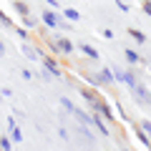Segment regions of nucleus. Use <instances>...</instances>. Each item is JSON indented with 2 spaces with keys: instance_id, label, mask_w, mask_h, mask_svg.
Returning <instances> with one entry per match:
<instances>
[{
  "instance_id": "obj_3",
  "label": "nucleus",
  "mask_w": 151,
  "mask_h": 151,
  "mask_svg": "<svg viewBox=\"0 0 151 151\" xmlns=\"http://www.w3.org/2000/svg\"><path fill=\"white\" fill-rule=\"evenodd\" d=\"M43 23H45L48 28H55V25L60 23V15H58V13H53V10H45V13H43Z\"/></svg>"
},
{
  "instance_id": "obj_5",
  "label": "nucleus",
  "mask_w": 151,
  "mask_h": 151,
  "mask_svg": "<svg viewBox=\"0 0 151 151\" xmlns=\"http://www.w3.org/2000/svg\"><path fill=\"white\" fill-rule=\"evenodd\" d=\"M55 45H58V53H65V55L73 50V45H70L68 38H55Z\"/></svg>"
},
{
  "instance_id": "obj_4",
  "label": "nucleus",
  "mask_w": 151,
  "mask_h": 151,
  "mask_svg": "<svg viewBox=\"0 0 151 151\" xmlns=\"http://www.w3.org/2000/svg\"><path fill=\"white\" fill-rule=\"evenodd\" d=\"M88 124H93L98 131H101V134H108V126L101 121V113H93V116H88Z\"/></svg>"
},
{
  "instance_id": "obj_11",
  "label": "nucleus",
  "mask_w": 151,
  "mask_h": 151,
  "mask_svg": "<svg viewBox=\"0 0 151 151\" xmlns=\"http://www.w3.org/2000/svg\"><path fill=\"white\" fill-rule=\"evenodd\" d=\"M126 58H129L131 63H141V55L136 53V50H131V48H126Z\"/></svg>"
},
{
  "instance_id": "obj_22",
  "label": "nucleus",
  "mask_w": 151,
  "mask_h": 151,
  "mask_svg": "<svg viewBox=\"0 0 151 151\" xmlns=\"http://www.w3.org/2000/svg\"><path fill=\"white\" fill-rule=\"evenodd\" d=\"M149 141H151V136H149ZM149 146H151V144H149Z\"/></svg>"
},
{
  "instance_id": "obj_13",
  "label": "nucleus",
  "mask_w": 151,
  "mask_h": 151,
  "mask_svg": "<svg viewBox=\"0 0 151 151\" xmlns=\"http://www.w3.org/2000/svg\"><path fill=\"white\" fill-rule=\"evenodd\" d=\"M0 149H3V151H10V139L0 136Z\"/></svg>"
},
{
  "instance_id": "obj_21",
  "label": "nucleus",
  "mask_w": 151,
  "mask_h": 151,
  "mask_svg": "<svg viewBox=\"0 0 151 151\" xmlns=\"http://www.w3.org/2000/svg\"><path fill=\"white\" fill-rule=\"evenodd\" d=\"M3 53H5V45H3V40H0V55H3Z\"/></svg>"
},
{
  "instance_id": "obj_2",
  "label": "nucleus",
  "mask_w": 151,
  "mask_h": 151,
  "mask_svg": "<svg viewBox=\"0 0 151 151\" xmlns=\"http://www.w3.org/2000/svg\"><path fill=\"white\" fill-rule=\"evenodd\" d=\"M78 91H81V96H83V98H86V101H88V103H91V106H93V103H96V101H98V98H101V96H98V93H96V91H93V88H88V86H81V88H78Z\"/></svg>"
},
{
  "instance_id": "obj_10",
  "label": "nucleus",
  "mask_w": 151,
  "mask_h": 151,
  "mask_svg": "<svg viewBox=\"0 0 151 151\" xmlns=\"http://www.w3.org/2000/svg\"><path fill=\"white\" fill-rule=\"evenodd\" d=\"M63 15H65V18H70V20H81V13H78V10H73V8H65V10H63Z\"/></svg>"
},
{
  "instance_id": "obj_9",
  "label": "nucleus",
  "mask_w": 151,
  "mask_h": 151,
  "mask_svg": "<svg viewBox=\"0 0 151 151\" xmlns=\"http://www.w3.org/2000/svg\"><path fill=\"white\" fill-rule=\"evenodd\" d=\"M101 83H113V70L101 68Z\"/></svg>"
},
{
  "instance_id": "obj_18",
  "label": "nucleus",
  "mask_w": 151,
  "mask_h": 151,
  "mask_svg": "<svg viewBox=\"0 0 151 151\" xmlns=\"http://www.w3.org/2000/svg\"><path fill=\"white\" fill-rule=\"evenodd\" d=\"M141 126H144V131H146V134L151 136V124H149V121H144V124H141Z\"/></svg>"
},
{
  "instance_id": "obj_8",
  "label": "nucleus",
  "mask_w": 151,
  "mask_h": 151,
  "mask_svg": "<svg viewBox=\"0 0 151 151\" xmlns=\"http://www.w3.org/2000/svg\"><path fill=\"white\" fill-rule=\"evenodd\" d=\"M129 35L134 38L136 43H144V40H146V35H144V33H141V30H136V28H129Z\"/></svg>"
},
{
  "instance_id": "obj_16",
  "label": "nucleus",
  "mask_w": 151,
  "mask_h": 151,
  "mask_svg": "<svg viewBox=\"0 0 151 151\" xmlns=\"http://www.w3.org/2000/svg\"><path fill=\"white\" fill-rule=\"evenodd\" d=\"M23 25H28V28H33V25H35V20H33L30 15H23Z\"/></svg>"
},
{
  "instance_id": "obj_15",
  "label": "nucleus",
  "mask_w": 151,
  "mask_h": 151,
  "mask_svg": "<svg viewBox=\"0 0 151 151\" xmlns=\"http://www.w3.org/2000/svg\"><path fill=\"white\" fill-rule=\"evenodd\" d=\"M0 23H3V25H5V28H13V23L8 20V15H5V13H0Z\"/></svg>"
},
{
  "instance_id": "obj_7",
  "label": "nucleus",
  "mask_w": 151,
  "mask_h": 151,
  "mask_svg": "<svg viewBox=\"0 0 151 151\" xmlns=\"http://www.w3.org/2000/svg\"><path fill=\"white\" fill-rule=\"evenodd\" d=\"M81 53H86L88 58H93V60L101 58V55H98V50H96V48H91V45H86V43H81Z\"/></svg>"
},
{
  "instance_id": "obj_6",
  "label": "nucleus",
  "mask_w": 151,
  "mask_h": 151,
  "mask_svg": "<svg viewBox=\"0 0 151 151\" xmlns=\"http://www.w3.org/2000/svg\"><path fill=\"white\" fill-rule=\"evenodd\" d=\"M8 126H10V139L13 141H23V134H20V129H18V124H15V121H8Z\"/></svg>"
},
{
  "instance_id": "obj_20",
  "label": "nucleus",
  "mask_w": 151,
  "mask_h": 151,
  "mask_svg": "<svg viewBox=\"0 0 151 151\" xmlns=\"http://www.w3.org/2000/svg\"><path fill=\"white\" fill-rule=\"evenodd\" d=\"M144 10L149 13V15H151V0H146V3H144Z\"/></svg>"
},
{
  "instance_id": "obj_17",
  "label": "nucleus",
  "mask_w": 151,
  "mask_h": 151,
  "mask_svg": "<svg viewBox=\"0 0 151 151\" xmlns=\"http://www.w3.org/2000/svg\"><path fill=\"white\" fill-rule=\"evenodd\" d=\"M15 30H18V35H20V40H25V38H28V33L23 30V28H15Z\"/></svg>"
},
{
  "instance_id": "obj_1",
  "label": "nucleus",
  "mask_w": 151,
  "mask_h": 151,
  "mask_svg": "<svg viewBox=\"0 0 151 151\" xmlns=\"http://www.w3.org/2000/svg\"><path fill=\"white\" fill-rule=\"evenodd\" d=\"M40 63H43V68L48 70L50 76H55V78H60V76H63V70H60V65H55V60H53V58H48V55H43V58H40Z\"/></svg>"
},
{
  "instance_id": "obj_14",
  "label": "nucleus",
  "mask_w": 151,
  "mask_h": 151,
  "mask_svg": "<svg viewBox=\"0 0 151 151\" xmlns=\"http://www.w3.org/2000/svg\"><path fill=\"white\" fill-rule=\"evenodd\" d=\"M60 103H63V108H65V111H70V113H73V103H70L68 98H60Z\"/></svg>"
},
{
  "instance_id": "obj_19",
  "label": "nucleus",
  "mask_w": 151,
  "mask_h": 151,
  "mask_svg": "<svg viewBox=\"0 0 151 151\" xmlns=\"http://www.w3.org/2000/svg\"><path fill=\"white\" fill-rule=\"evenodd\" d=\"M45 3H48L50 8H58V5H60V0H45Z\"/></svg>"
},
{
  "instance_id": "obj_12",
  "label": "nucleus",
  "mask_w": 151,
  "mask_h": 151,
  "mask_svg": "<svg viewBox=\"0 0 151 151\" xmlns=\"http://www.w3.org/2000/svg\"><path fill=\"white\" fill-rule=\"evenodd\" d=\"M15 10L20 13V15H28V5L23 3V0H15Z\"/></svg>"
}]
</instances>
